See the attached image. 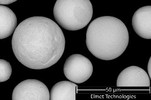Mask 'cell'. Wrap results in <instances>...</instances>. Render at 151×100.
<instances>
[{
  "mask_svg": "<svg viewBox=\"0 0 151 100\" xmlns=\"http://www.w3.org/2000/svg\"><path fill=\"white\" fill-rule=\"evenodd\" d=\"M12 45L20 62L30 69L41 70L58 62L64 52L65 38L55 21L47 17L34 16L17 26Z\"/></svg>",
  "mask_w": 151,
  "mask_h": 100,
  "instance_id": "cell-1",
  "label": "cell"
},
{
  "mask_svg": "<svg viewBox=\"0 0 151 100\" xmlns=\"http://www.w3.org/2000/svg\"><path fill=\"white\" fill-rule=\"evenodd\" d=\"M128 30L118 18L103 16L90 23L86 33V45L97 58L105 61L117 58L129 44Z\"/></svg>",
  "mask_w": 151,
  "mask_h": 100,
  "instance_id": "cell-2",
  "label": "cell"
},
{
  "mask_svg": "<svg viewBox=\"0 0 151 100\" xmlns=\"http://www.w3.org/2000/svg\"><path fill=\"white\" fill-rule=\"evenodd\" d=\"M53 13L55 20L64 29L79 30L91 20L93 6L90 0H57Z\"/></svg>",
  "mask_w": 151,
  "mask_h": 100,
  "instance_id": "cell-3",
  "label": "cell"
},
{
  "mask_svg": "<svg viewBox=\"0 0 151 100\" xmlns=\"http://www.w3.org/2000/svg\"><path fill=\"white\" fill-rule=\"evenodd\" d=\"M63 71L65 76L70 81L81 84L91 77L93 66L88 58L82 55L73 54L65 61Z\"/></svg>",
  "mask_w": 151,
  "mask_h": 100,
  "instance_id": "cell-4",
  "label": "cell"
},
{
  "mask_svg": "<svg viewBox=\"0 0 151 100\" xmlns=\"http://www.w3.org/2000/svg\"><path fill=\"white\" fill-rule=\"evenodd\" d=\"M50 92L47 86L36 79L21 82L15 87L12 100H49Z\"/></svg>",
  "mask_w": 151,
  "mask_h": 100,
  "instance_id": "cell-5",
  "label": "cell"
},
{
  "mask_svg": "<svg viewBox=\"0 0 151 100\" xmlns=\"http://www.w3.org/2000/svg\"><path fill=\"white\" fill-rule=\"evenodd\" d=\"M116 85L123 87H150V79L145 70L137 66L128 67L118 77Z\"/></svg>",
  "mask_w": 151,
  "mask_h": 100,
  "instance_id": "cell-6",
  "label": "cell"
},
{
  "mask_svg": "<svg viewBox=\"0 0 151 100\" xmlns=\"http://www.w3.org/2000/svg\"><path fill=\"white\" fill-rule=\"evenodd\" d=\"M134 31L141 38L151 39V6H143L134 13L132 19Z\"/></svg>",
  "mask_w": 151,
  "mask_h": 100,
  "instance_id": "cell-7",
  "label": "cell"
},
{
  "mask_svg": "<svg viewBox=\"0 0 151 100\" xmlns=\"http://www.w3.org/2000/svg\"><path fill=\"white\" fill-rule=\"evenodd\" d=\"M17 26V19L11 9L0 5V39L10 36Z\"/></svg>",
  "mask_w": 151,
  "mask_h": 100,
  "instance_id": "cell-8",
  "label": "cell"
},
{
  "mask_svg": "<svg viewBox=\"0 0 151 100\" xmlns=\"http://www.w3.org/2000/svg\"><path fill=\"white\" fill-rule=\"evenodd\" d=\"M78 86L69 81L59 82L53 86L50 93V100H75Z\"/></svg>",
  "mask_w": 151,
  "mask_h": 100,
  "instance_id": "cell-9",
  "label": "cell"
},
{
  "mask_svg": "<svg viewBox=\"0 0 151 100\" xmlns=\"http://www.w3.org/2000/svg\"><path fill=\"white\" fill-rule=\"evenodd\" d=\"M12 68L9 62L0 59V82L7 81L10 78Z\"/></svg>",
  "mask_w": 151,
  "mask_h": 100,
  "instance_id": "cell-10",
  "label": "cell"
},
{
  "mask_svg": "<svg viewBox=\"0 0 151 100\" xmlns=\"http://www.w3.org/2000/svg\"><path fill=\"white\" fill-rule=\"evenodd\" d=\"M17 0H0V5H8L15 2Z\"/></svg>",
  "mask_w": 151,
  "mask_h": 100,
  "instance_id": "cell-11",
  "label": "cell"
},
{
  "mask_svg": "<svg viewBox=\"0 0 151 100\" xmlns=\"http://www.w3.org/2000/svg\"><path fill=\"white\" fill-rule=\"evenodd\" d=\"M147 71H148L149 77H150V80L151 79V57H150L149 59V62H148V66H147Z\"/></svg>",
  "mask_w": 151,
  "mask_h": 100,
  "instance_id": "cell-12",
  "label": "cell"
}]
</instances>
